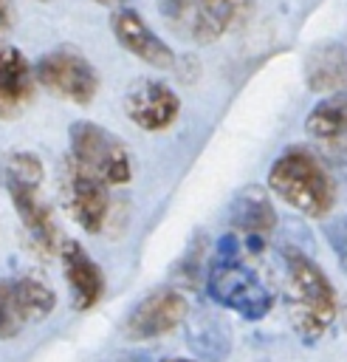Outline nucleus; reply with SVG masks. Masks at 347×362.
Returning a JSON list of instances; mask_svg holds the SVG:
<instances>
[{
    "mask_svg": "<svg viewBox=\"0 0 347 362\" xmlns=\"http://www.w3.org/2000/svg\"><path fill=\"white\" fill-rule=\"evenodd\" d=\"M285 305L291 325L299 337L308 342L319 339L339 314L336 291L327 280V274L299 249H285Z\"/></svg>",
    "mask_w": 347,
    "mask_h": 362,
    "instance_id": "obj_1",
    "label": "nucleus"
},
{
    "mask_svg": "<svg viewBox=\"0 0 347 362\" xmlns=\"http://www.w3.org/2000/svg\"><path fill=\"white\" fill-rule=\"evenodd\" d=\"M0 184L6 187L20 223L28 232L31 246L39 255H56L59 252V226L56 218L51 212V206L45 204V198L39 195L42 187V161L34 153L25 150H11L3 164H0Z\"/></svg>",
    "mask_w": 347,
    "mask_h": 362,
    "instance_id": "obj_2",
    "label": "nucleus"
},
{
    "mask_svg": "<svg viewBox=\"0 0 347 362\" xmlns=\"http://www.w3.org/2000/svg\"><path fill=\"white\" fill-rule=\"evenodd\" d=\"M268 187L279 201L308 218H324L336 204V184L308 147H288L271 164Z\"/></svg>",
    "mask_w": 347,
    "mask_h": 362,
    "instance_id": "obj_3",
    "label": "nucleus"
},
{
    "mask_svg": "<svg viewBox=\"0 0 347 362\" xmlns=\"http://www.w3.org/2000/svg\"><path fill=\"white\" fill-rule=\"evenodd\" d=\"M206 288H209V297L214 303L237 311L245 320H262L274 305V297L262 286V280L237 260L234 238L220 240V255L209 272Z\"/></svg>",
    "mask_w": 347,
    "mask_h": 362,
    "instance_id": "obj_4",
    "label": "nucleus"
},
{
    "mask_svg": "<svg viewBox=\"0 0 347 362\" xmlns=\"http://www.w3.org/2000/svg\"><path fill=\"white\" fill-rule=\"evenodd\" d=\"M71 156L99 175L104 184H127L133 175L127 147L96 122H73L71 130Z\"/></svg>",
    "mask_w": 347,
    "mask_h": 362,
    "instance_id": "obj_5",
    "label": "nucleus"
},
{
    "mask_svg": "<svg viewBox=\"0 0 347 362\" xmlns=\"http://www.w3.org/2000/svg\"><path fill=\"white\" fill-rule=\"evenodd\" d=\"M59 192L71 212V218L90 235L102 232L110 215V195L107 184L82 167L76 158H65L59 167Z\"/></svg>",
    "mask_w": 347,
    "mask_h": 362,
    "instance_id": "obj_6",
    "label": "nucleus"
},
{
    "mask_svg": "<svg viewBox=\"0 0 347 362\" xmlns=\"http://www.w3.org/2000/svg\"><path fill=\"white\" fill-rule=\"evenodd\" d=\"M34 76L42 88H48L54 96L68 99L73 105H90L99 90V76L93 65L71 48H56L39 57Z\"/></svg>",
    "mask_w": 347,
    "mask_h": 362,
    "instance_id": "obj_7",
    "label": "nucleus"
},
{
    "mask_svg": "<svg viewBox=\"0 0 347 362\" xmlns=\"http://www.w3.org/2000/svg\"><path fill=\"white\" fill-rule=\"evenodd\" d=\"M54 305H56V294L39 277L0 280V339L17 337L31 320L48 317Z\"/></svg>",
    "mask_w": 347,
    "mask_h": 362,
    "instance_id": "obj_8",
    "label": "nucleus"
},
{
    "mask_svg": "<svg viewBox=\"0 0 347 362\" xmlns=\"http://www.w3.org/2000/svg\"><path fill=\"white\" fill-rule=\"evenodd\" d=\"M181 110L178 93L158 79H138L124 93V113L141 130H166Z\"/></svg>",
    "mask_w": 347,
    "mask_h": 362,
    "instance_id": "obj_9",
    "label": "nucleus"
},
{
    "mask_svg": "<svg viewBox=\"0 0 347 362\" xmlns=\"http://www.w3.org/2000/svg\"><path fill=\"white\" fill-rule=\"evenodd\" d=\"M189 305L186 297L175 288H158L152 294H147L127 317L124 322V334L130 339H155L166 331H172L175 325L183 322Z\"/></svg>",
    "mask_w": 347,
    "mask_h": 362,
    "instance_id": "obj_10",
    "label": "nucleus"
},
{
    "mask_svg": "<svg viewBox=\"0 0 347 362\" xmlns=\"http://www.w3.org/2000/svg\"><path fill=\"white\" fill-rule=\"evenodd\" d=\"M110 28H113V37L121 42V48L130 51L133 57H138L141 62H147L152 68H172L175 65L172 48L144 23V17L138 11L116 8L110 14Z\"/></svg>",
    "mask_w": 347,
    "mask_h": 362,
    "instance_id": "obj_11",
    "label": "nucleus"
},
{
    "mask_svg": "<svg viewBox=\"0 0 347 362\" xmlns=\"http://www.w3.org/2000/svg\"><path fill=\"white\" fill-rule=\"evenodd\" d=\"M59 257H62V269H65V283L71 288V303L79 311L93 308L102 300L104 291V277L102 269L90 260V255L82 249V243L68 240L59 246Z\"/></svg>",
    "mask_w": 347,
    "mask_h": 362,
    "instance_id": "obj_12",
    "label": "nucleus"
},
{
    "mask_svg": "<svg viewBox=\"0 0 347 362\" xmlns=\"http://www.w3.org/2000/svg\"><path fill=\"white\" fill-rule=\"evenodd\" d=\"M34 79L25 57L11 48L0 45V119H14L31 102Z\"/></svg>",
    "mask_w": 347,
    "mask_h": 362,
    "instance_id": "obj_13",
    "label": "nucleus"
},
{
    "mask_svg": "<svg viewBox=\"0 0 347 362\" xmlns=\"http://www.w3.org/2000/svg\"><path fill=\"white\" fill-rule=\"evenodd\" d=\"M158 8H161L164 23L169 25V31H175L183 40L212 42L223 34L200 0H158Z\"/></svg>",
    "mask_w": 347,
    "mask_h": 362,
    "instance_id": "obj_14",
    "label": "nucleus"
},
{
    "mask_svg": "<svg viewBox=\"0 0 347 362\" xmlns=\"http://www.w3.org/2000/svg\"><path fill=\"white\" fill-rule=\"evenodd\" d=\"M305 79L310 90H347V45L324 42L308 54Z\"/></svg>",
    "mask_w": 347,
    "mask_h": 362,
    "instance_id": "obj_15",
    "label": "nucleus"
},
{
    "mask_svg": "<svg viewBox=\"0 0 347 362\" xmlns=\"http://www.w3.org/2000/svg\"><path fill=\"white\" fill-rule=\"evenodd\" d=\"M229 221H231V226H237L240 232H245L251 238H265L276 226V212L262 187H245L234 198Z\"/></svg>",
    "mask_w": 347,
    "mask_h": 362,
    "instance_id": "obj_16",
    "label": "nucleus"
},
{
    "mask_svg": "<svg viewBox=\"0 0 347 362\" xmlns=\"http://www.w3.org/2000/svg\"><path fill=\"white\" fill-rule=\"evenodd\" d=\"M305 130L319 141H339L347 136V90H333L305 119Z\"/></svg>",
    "mask_w": 347,
    "mask_h": 362,
    "instance_id": "obj_17",
    "label": "nucleus"
},
{
    "mask_svg": "<svg viewBox=\"0 0 347 362\" xmlns=\"http://www.w3.org/2000/svg\"><path fill=\"white\" fill-rule=\"evenodd\" d=\"M189 345H192L200 356H206V359H212V362H217V359H223V356L229 354V337H226V331L214 322L212 314H203L197 322H192V328H189Z\"/></svg>",
    "mask_w": 347,
    "mask_h": 362,
    "instance_id": "obj_18",
    "label": "nucleus"
},
{
    "mask_svg": "<svg viewBox=\"0 0 347 362\" xmlns=\"http://www.w3.org/2000/svg\"><path fill=\"white\" fill-rule=\"evenodd\" d=\"M203 8L209 11V17L220 25V31L226 34L229 28H237L240 23H245V17L251 14V0H200Z\"/></svg>",
    "mask_w": 347,
    "mask_h": 362,
    "instance_id": "obj_19",
    "label": "nucleus"
},
{
    "mask_svg": "<svg viewBox=\"0 0 347 362\" xmlns=\"http://www.w3.org/2000/svg\"><path fill=\"white\" fill-rule=\"evenodd\" d=\"M327 238H330V243H333V249L339 255V263L347 269V218L330 223L327 226Z\"/></svg>",
    "mask_w": 347,
    "mask_h": 362,
    "instance_id": "obj_20",
    "label": "nucleus"
},
{
    "mask_svg": "<svg viewBox=\"0 0 347 362\" xmlns=\"http://www.w3.org/2000/svg\"><path fill=\"white\" fill-rule=\"evenodd\" d=\"M11 23H14V6L11 0H0V37L11 28Z\"/></svg>",
    "mask_w": 347,
    "mask_h": 362,
    "instance_id": "obj_21",
    "label": "nucleus"
},
{
    "mask_svg": "<svg viewBox=\"0 0 347 362\" xmlns=\"http://www.w3.org/2000/svg\"><path fill=\"white\" fill-rule=\"evenodd\" d=\"M339 141H341V147H339V170H341L344 178H347V136L339 139Z\"/></svg>",
    "mask_w": 347,
    "mask_h": 362,
    "instance_id": "obj_22",
    "label": "nucleus"
},
{
    "mask_svg": "<svg viewBox=\"0 0 347 362\" xmlns=\"http://www.w3.org/2000/svg\"><path fill=\"white\" fill-rule=\"evenodd\" d=\"M341 322H344V331H347V297H344V305H341Z\"/></svg>",
    "mask_w": 347,
    "mask_h": 362,
    "instance_id": "obj_23",
    "label": "nucleus"
},
{
    "mask_svg": "<svg viewBox=\"0 0 347 362\" xmlns=\"http://www.w3.org/2000/svg\"><path fill=\"white\" fill-rule=\"evenodd\" d=\"M93 3H102V6H118L121 0H93Z\"/></svg>",
    "mask_w": 347,
    "mask_h": 362,
    "instance_id": "obj_24",
    "label": "nucleus"
},
{
    "mask_svg": "<svg viewBox=\"0 0 347 362\" xmlns=\"http://www.w3.org/2000/svg\"><path fill=\"white\" fill-rule=\"evenodd\" d=\"M161 362H192V359H178V356H169V359H161Z\"/></svg>",
    "mask_w": 347,
    "mask_h": 362,
    "instance_id": "obj_25",
    "label": "nucleus"
}]
</instances>
